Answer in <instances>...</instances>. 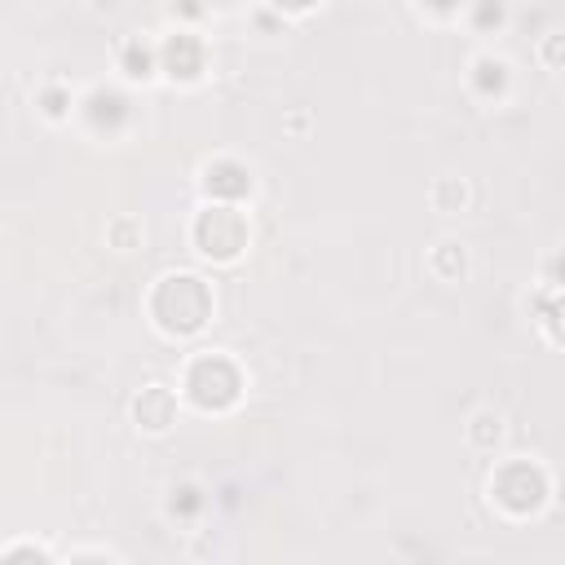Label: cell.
<instances>
[{"mask_svg":"<svg viewBox=\"0 0 565 565\" xmlns=\"http://www.w3.org/2000/svg\"><path fill=\"white\" fill-rule=\"evenodd\" d=\"M463 18L477 35H494V31L508 26V0H468Z\"/></svg>","mask_w":565,"mask_h":565,"instance_id":"obj_13","label":"cell"},{"mask_svg":"<svg viewBox=\"0 0 565 565\" xmlns=\"http://www.w3.org/2000/svg\"><path fill=\"white\" fill-rule=\"evenodd\" d=\"M419 9L433 18H459L468 9V0H419Z\"/></svg>","mask_w":565,"mask_h":565,"instance_id":"obj_21","label":"cell"},{"mask_svg":"<svg viewBox=\"0 0 565 565\" xmlns=\"http://www.w3.org/2000/svg\"><path fill=\"white\" fill-rule=\"evenodd\" d=\"M207 4H212V9H234L238 0H207Z\"/></svg>","mask_w":565,"mask_h":565,"instance_id":"obj_24","label":"cell"},{"mask_svg":"<svg viewBox=\"0 0 565 565\" xmlns=\"http://www.w3.org/2000/svg\"><path fill=\"white\" fill-rule=\"evenodd\" d=\"M543 282H547V287H565V247H556V252L543 260Z\"/></svg>","mask_w":565,"mask_h":565,"instance_id":"obj_20","label":"cell"},{"mask_svg":"<svg viewBox=\"0 0 565 565\" xmlns=\"http://www.w3.org/2000/svg\"><path fill=\"white\" fill-rule=\"evenodd\" d=\"M468 203V185L459 181V177H437V185H433V207L437 212H459Z\"/></svg>","mask_w":565,"mask_h":565,"instance_id":"obj_17","label":"cell"},{"mask_svg":"<svg viewBox=\"0 0 565 565\" xmlns=\"http://www.w3.org/2000/svg\"><path fill=\"white\" fill-rule=\"evenodd\" d=\"M132 419L137 428L146 433H168L177 424V393L168 384H146L137 397H132Z\"/></svg>","mask_w":565,"mask_h":565,"instance_id":"obj_8","label":"cell"},{"mask_svg":"<svg viewBox=\"0 0 565 565\" xmlns=\"http://www.w3.org/2000/svg\"><path fill=\"white\" fill-rule=\"evenodd\" d=\"M207 71V44L190 26H177L159 40V75L172 84H199Z\"/></svg>","mask_w":565,"mask_h":565,"instance_id":"obj_5","label":"cell"},{"mask_svg":"<svg viewBox=\"0 0 565 565\" xmlns=\"http://www.w3.org/2000/svg\"><path fill=\"white\" fill-rule=\"evenodd\" d=\"M119 71L128 79H154L159 75V44H150L141 35H128L119 44Z\"/></svg>","mask_w":565,"mask_h":565,"instance_id":"obj_10","label":"cell"},{"mask_svg":"<svg viewBox=\"0 0 565 565\" xmlns=\"http://www.w3.org/2000/svg\"><path fill=\"white\" fill-rule=\"evenodd\" d=\"M212 305H216V300H212L207 278H199V274H190V269L163 274V278L154 282L150 300H146L150 322H154L163 335H177V340L203 331L207 318H212Z\"/></svg>","mask_w":565,"mask_h":565,"instance_id":"obj_1","label":"cell"},{"mask_svg":"<svg viewBox=\"0 0 565 565\" xmlns=\"http://www.w3.org/2000/svg\"><path fill=\"white\" fill-rule=\"evenodd\" d=\"M539 57H543V66H552V71H565V31H556V35H543V44H539Z\"/></svg>","mask_w":565,"mask_h":565,"instance_id":"obj_19","label":"cell"},{"mask_svg":"<svg viewBox=\"0 0 565 565\" xmlns=\"http://www.w3.org/2000/svg\"><path fill=\"white\" fill-rule=\"evenodd\" d=\"M468 88L481 97V102H503L508 88H512V66L494 53H477L472 66H468Z\"/></svg>","mask_w":565,"mask_h":565,"instance_id":"obj_9","label":"cell"},{"mask_svg":"<svg viewBox=\"0 0 565 565\" xmlns=\"http://www.w3.org/2000/svg\"><path fill=\"white\" fill-rule=\"evenodd\" d=\"M207 9H212L207 0H177V13H181L185 22H199V18L207 13Z\"/></svg>","mask_w":565,"mask_h":565,"instance_id":"obj_23","label":"cell"},{"mask_svg":"<svg viewBox=\"0 0 565 565\" xmlns=\"http://www.w3.org/2000/svg\"><path fill=\"white\" fill-rule=\"evenodd\" d=\"M35 106H40V115H44V119L62 124V119H71L75 97H71V88H62V84H44V88L35 93Z\"/></svg>","mask_w":565,"mask_h":565,"instance_id":"obj_15","label":"cell"},{"mask_svg":"<svg viewBox=\"0 0 565 565\" xmlns=\"http://www.w3.org/2000/svg\"><path fill=\"white\" fill-rule=\"evenodd\" d=\"M110 243L119 247V252H128V247H137V238H141V225L137 221H128V216H119V221H110Z\"/></svg>","mask_w":565,"mask_h":565,"instance_id":"obj_18","label":"cell"},{"mask_svg":"<svg viewBox=\"0 0 565 565\" xmlns=\"http://www.w3.org/2000/svg\"><path fill=\"white\" fill-rule=\"evenodd\" d=\"M428 265H433V274H437V278L455 282V278L468 269V252H463V243H455V238H441V243L433 247Z\"/></svg>","mask_w":565,"mask_h":565,"instance_id":"obj_14","label":"cell"},{"mask_svg":"<svg viewBox=\"0 0 565 565\" xmlns=\"http://www.w3.org/2000/svg\"><path fill=\"white\" fill-rule=\"evenodd\" d=\"M203 508H207V490L203 486L181 481V486L168 490V516L172 521H194V516H203Z\"/></svg>","mask_w":565,"mask_h":565,"instance_id":"obj_12","label":"cell"},{"mask_svg":"<svg viewBox=\"0 0 565 565\" xmlns=\"http://www.w3.org/2000/svg\"><path fill=\"white\" fill-rule=\"evenodd\" d=\"M547 494H552V481L534 459H503L490 472V503L512 521L539 516L547 508Z\"/></svg>","mask_w":565,"mask_h":565,"instance_id":"obj_4","label":"cell"},{"mask_svg":"<svg viewBox=\"0 0 565 565\" xmlns=\"http://www.w3.org/2000/svg\"><path fill=\"white\" fill-rule=\"evenodd\" d=\"M278 18H300V13H309V9H318L322 0H265Z\"/></svg>","mask_w":565,"mask_h":565,"instance_id":"obj_22","label":"cell"},{"mask_svg":"<svg viewBox=\"0 0 565 565\" xmlns=\"http://www.w3.org/2000/svg\"><path fill=\"white\" fill-rule=\"evenodd\" d=\"M252 185H256L252 168L243 159H230V154L203 163V177H199V190L207 203H243L252 194Z\"/></svg>","mask_w":565,"mask_h":565,"instance_id":"obj_7","label":"cell"},{"mask_svg":"<svg viewBox=\"0 0 565 565\" xmlns=\"http://www.w3.org/2000/svg\"><path fill=\"white\" fill-rule=\"evenodd\" d=\"M534 313H539L547 340L565 349V287H547V291L534 300Z\"/></svg>","mask_w":565,"mask_h":565,"instance_id":"obj_11","label":"cell"},{"mask_svg":"<svg viewBox=\"0 0 565 565\" xmlns=\"http://www.w3.org/2000/svg\"><path fill=\"white\" fill-rule=\"evenodd\" d=\"M79 119H84L97 137H115V132L128 128L132 102H128V93H119V88H110V84H97V88H88V93L79 97Z\"/></svg>","mask_w":565,"mask_h":565,"instance_id":"obj_6","label":"cell"},{"mask_svg":"<svg viewBox=\"0 0 565 565\" xmlns=\"http://www.w3.org/2000/svg\"><path fill=\"white\" fill-rule=\"evenodd\" d=\"M499 437H503V419H499L494 411H477V415L468 419V441H472L477 450H494Z\"/></svg>","mask_w":565,"mask_h":565,"instance_id":"obj_16","label":"cell"},{"mask_svg":"<svg viewBox=\"0 0 565 565\" xmlns=\"http://www.w3.org/2000/svg\"><path fill=\"white\" fill-rule=\"evenodd\" d=\"M247 216L238 212V203H203L190 221V243L203 260L212 265H234L247 252Z\"/></svg>","mask_w":565,"mask_h":565,"instance_id":"obj_3","label":"cell"},{"mask_svg":"<svg viewBox=\"0 0 565 565\" xmlns=\"http://www.w3.org/2000/svg\"><path fill=\"white\" fill-rule=\"evenodd\" d=\"M181 397L194 411H203V415L230 411L243 397V371H238V362L225 358V353H212V349L194 353L185 362V371H181Z\"/></svg>","mask_w":565,"mask_h":565,"instance_id":"obj_2","label":"cell"}]
</instances>
